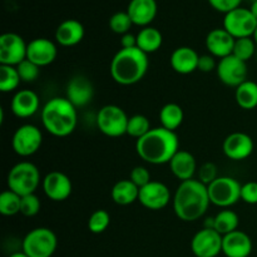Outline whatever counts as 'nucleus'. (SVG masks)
<instances>
[{
	"label": "nucleus",
	"mask_w": 257,
	"mask_h": 257,
	"mask_svg": "<svg viewBox=\"0 0 257 257\" xmlns=\"http://www.w3.org/2000/svg\"><path fill=\"white\" fill-rule=\"evenodd\" d=\"M172 205L176 216L183 222L200 220L211 205L207 186L196 178L183 181L173 195Z\"/></svg>",
	"instance_id": "obj_1"
},
{
	"label": "nucleus",
	"mask_w": 257,
	"mask_h": 257,
	"mask_svg": "<svg viewBox=\"0 0 257 257\" xmlns=\"http://www.w3.org/2000/svg\"><path fill=\"white\" fill-rule=\"evenodd\" d=\"M180 151V140L176 132L163 127L152 128L150 132L136 142V152L141 160L150 165L170 163L173 156Z\"/></svg>",
	"instance_id": "obj_2"
},
{
	"label": "nucleus",
	"mask_w": 257,
	"mask_h": 257,
	"mask_svg": "<svg viewBox=\"0 0 257 257\" xmlns=\"http://www.w3.org/2000/svg\"><path fill=\"white\" fill-rule=\"evenodd\" d=\"M42 124L48 133L58 138L72 135L77 128V108L65 97H54L42 108Z\"/></svg>",
	"instance_id": "obj_3"
},
{
	"label": "nucleus",
	"mask_w": 257,
	"mask_h": 257,
	"mask_svg": "<svg viewBox=\"0 0 257 257\" xmlns=\"http://www.w3.org/2000/svg\"><path fill=\"white\" fill-rule=\"evenodd\" d=\"M150 67L148 54L140 48H120L110 62V75L120 85H133L145 78Z\"/></svg>",
	"instance_id": "obj_4"
},
{
	"label": "nucleus",
	"mask_w": 257,
	"mask_h": 257,
	"mask_svg": "<svg viewBox=\"0 0 257 257\" xmlns=\"http://www.w3.org/2000/svg\"><path fill=\"white\" fill-rule=\"evenodd\" d=\"M40 180L42 178L37 166L29 161H22L13 166L8 173V190H12L22 197L32 195L39 187Z\"/></svg>",
	"instance_id": "obj_5"
},
{
	"label": "nucleus",
	"mask_w": 257,
	"mask_h": 257,
	"mask_svg": "<svg viewBox=\"0 0 257 257\" xmlns=\"http://www.w3.org/2000/svg\"><path fill=\"white\" fill-rule=\"evenodd\" d=\"M58 246L57 235L48 227H37L25 235L22 251L29 257H52Z\"/></svg>",
	"instance_id": "obj_6"
},
{
	"label": "nucleus",
	"mask_w": 257,
	"mask_h": 257,
	"mask_svg": "<svg viewBox=\"0 0 257 257\" xmlns=\"http://www.w3.org/2000/svg\"><path fill=\"white\" fill-rule=\"evenodd\" d=\"M130 117L123 108L115 104H107L97 113V127L104 136L110 138H118L127 135Z\"/></svg>",
	"instance_id": "obj_7"
},
{
	"label": "nucleus",
	"mask_w": 257,
	"mask_h": 257,
	"mask_svg": "<svg viewBox=\"0 0 257 257\" xmlns=\"http://www.w3.org/2000/svg\"><path fill=\"white\" fill-rule=\"evenodd\" d=\"M241 187L242 185L236 178L218 176L207 186L211 203L221 208L231 207L241 200Z\"/></svg>",
	"instance_id": "obj_8"
},
{
	"label": "nucleus",
	"mask_w": 257,
	"mask_h": 257,
	"mask_svg": "<svg viewBox=\"0 0 257 257\" xmlns=\"http://www.w3.org/2000/svg\"><path fill=\"white\" fill-rule=\"evenodd\" d=\"M43 145V133L34 124H23L13 135L12 146L20 157H30L40 150Z\"/></svg>",
	"instance_id": "obj_9"
},
{
	"label": "nucleus",
	"mask_w": 257,
	"mask_h": 257,
	"mask_svg": "<svg viewBox=\"0 0 257 257\" xmlns=\"http://www.w3.org/2000/svg\"><path fill=\"white\" fill-rule=\"evenodd\" d=\"M257 28V19L250 9L237 8L225 14L223 29L227 30L235 39L252 37Z\"/></svg>",
	"instance_id": "obj_10"
},
{
	"label": "nucleus",
	"mask_w": 257,
	"mask_h": 257,
	"mask_svg": "<svg viewBox=\"0 0 257 257\" xmlns=\"http://www.w3.org/2000/svg\"><path fill=\"white\" fill-rule=\"evenodd\" d=\"M247 63L232 54L218 60L216 68V74L220 82L233 88H237L247 80Z\"/></svg>",
	"instance_id": "obj_11"
},
{
	"label": "nucleus",
	"mask_w": 257,
	"mask_h": 257,
	"mask_svg": "<svg viewBox=\"0 0 257 257\" xmlns=\"http://www.w3.org/2000/svg\"><path fill=\"white\" fill-rule=\"evenodd\" d=\"M28 43L17 33H4L0 37V65L18 64L27 59Z\"/></svg>",
	"instance_id": "obj_12"
},
{
	"label": "nucleus",
	"mask_w": 257,
	"mask_h": 257,
	"mask_svg": "<svg viewBox=\"0 0 257 257\" xmlns=\"http://www.w3.org/2000/svg\"><path fill=\"white\" fill-rule=\"evenodd\" d=\"M222 237L213 228L203 227L191 240V251L196 257H217L222 252Z\"/></svg>",
	"instance_id": "obj_13"
},
{
	"label": "nucleus",
	"mask_w": 257,
	"mask_h": 257,
	"mask_svg": "<svg viewBox=\"0 0 257 257\" xmlns=\"http://www.w3.org/2000/svg\"><path fill=\"white\" fill-rule=\"evenodd\" d=\"M171 191L163 182L151 181L148 185L140 190L138 202L151 211H160L167 207L171 202Z\"/></svg>",
	"instance_id": "obj_14"
},
{
	"label": "nucleus",
	"mask_w": 257,
	"mask_h": 257,
	"mask_svg": "<svg viewBox=\"0 0 257 257\" xmlns=\"http://www.w3.org/2000/svg\"><path fill=\"white\" fill-rule=\"evenodd\" d=\"M42 187L45 196L54 202H63L72 195V180L60 171H52L42 180Z\"/></svg>",
	"instance_id": "obj_15"
},
{
	"label": "nucleus",
	"mask_w": 257,
	"mask_h": 257,
	"mask_svg": "<svg viewBox=\"0 0 257 257\" xmlns=\"http://www.w3.org/2000/svg\"><path fill=\"white\" fill-rule=\"evenodd\" d=\"M255 143L251 136L243 132H233L225 138L222 145L226 157L235 162L245 161L252 155Z\"/></svg>",
	"instance_id": "obj_16"
},
{
	"label": "nucleus",
	"mask_w": 257,
	"mask_h": 257,
	"mask_svg": "<svg viewBox=\"0 0 257 257\" xmlns=\"http://www.w3.org/2000/svg\"><path fill=\"white\" fill-rule=\"evenodd\" d=\"M58 55V48L54 42L48 38H35L28 43L27 59L38 67H47L52 64Z\"/></svg>",
	"instance_id": "obj_17"
},
{
	"label": "nucleus",
	"mask_w": 257,
	"mask_h": 257,
	"mask_svg": "<svg viewBox=\"0 0 257 257\" xmlns=\"http://www.w3.org/2000/svg\"><path fill=\"white\" fill-rule=\"evenodd\" d=\"M94 95L92 82L84 75H75L68 82L65 89V98L75 108H82L89 104Z\"/></svg>",
	"instance_id": "obj_18"
},
{
	"label": "nucleus",
	"mask_w": 257,
	"mask_h": 257,
	"mask_svg": "<svg viewBox=\"0 0 257 257\" xmlns=\"http://www.w3.org/2000/svg\"><path fill=\"white\" fill-rule=\"evenodd\" d=\"M235 38L223 28H216L211 30L205 40L206 49L212 57L222 59L232 54L235 47Z\"/></svg>",
	"instance_id": "obj_19"
},
{
	"label": "nucleus",
	"mask_w": 257,
	"mask_h": 257,
	"mask_svg": "<svg viewBox=\"0 0 257 257\" xmlns=\"http://www.w3.org/2000/svg\"><path fill=\"white\" fill-rule=\"evenodd\" d=\"M39 95L30 89H20L13 95L10 109L18 118H30L39 110Z\"/></svg>",
	"instance_id": "obj_20"
},
{
	"label": "nucleus",
	"mask_w": 257,
	"mask_h": 257,
	"mask_svg": "<svg viewBox=\"0 0 257 257\" xmlns=\"http://www.w3.org/2000/svg\"><path fill=\"white\" fill-rule=\"evenodd\" d=\"M252 248L251 237L241 230L233 231L222 237V253L226 257H248Z\"/></svg>",
	"instance_id": "obj_21"
},
{
	"label": "nucleus",
	"mask_w": 257,
	"mask_h": 257,
	"mask_svg": "<svg viewBox=\"0 0 257 257\" xmlns=\"http://www.w3.org/2000/svg\"><path fill=\"white\" fill-rule=\"evenodd\" d=\"M200 54L191 47H178L172 52L170 64L176 73L182 75L191 74L198 69Z\"/></svg>",
	"instance_id": "obj_22"
},
{
	"label": "nucleus",
	"mask_w": 257,
	"mask_h": 257,
	"mask_svg": "<svg viewBox=\"0 0 257 257\" xmlns=\"http://www.w3.org/2000/svg\"><path fill=\"white\" fill-rule=\"evenodd\" d=\"M170 170L172 175L181 182L195 178L197 173V162L195 156L185 150H180L170 161Z\"/></svg>",
	"instance_id": "obj_23"
},
{
	"label": "nucleus",
	"mask_w": 257,
	"mask_h": 257,
	"mask_svg": "<svg viewBox=\"0 0 257 257\" xmlns=\"http://www.w3.org/2000/svg\"><path fill=\"white\" fill-rule=\"evenodd\" d=\"M158 7L156 0H131L127 13L133 24L138 27H150L157 15Z\"/></svg>",
	"instance_id": "obj_24"
},
{
	"label": "nucleus",
	"mask_w": 257,
	"mask_h": 257,
	"mask_svg": "<svg viewBox=\"0 0 257 257\" xmlns=\"http://www.w3.org/2000/svg\"><path fill=\"white\" fill-rule=\"evenodd\" d=\"M85 35V29L79 20L67 19L58 25L55 30V42L65 48L79 44Z\"/></svg>",
	"instance_id": "obj_25"
},
{
	"label": "nucleus",
	"mask_w": 257,
	"mask_h": 257,
	"mask_svg": "<svg viewBox=\"0 0 257 257\" xmlns=\"http://www.w3.org/2000/svg\"><path fill=\"white\" fill-rule=\"evenodd\" d=\"M110 197L113 202L119 206H128L138 201L140 197V188L128 178V180H120L114 183L110 190Z\"/></svg>",
	"instance_id": "obj_26"
},
{
	"label": "nucleus",
	"mask_w": 257,
	"mask_h": 257,
	"mask_svg": "<svg viewBox=\"0 0 257 257\" xmlns=\"http://www.w3.org/2000/svg\"><path fill=\"white\" fill-rule=\"evenodd\" d=\"M163 35L157 28L146 27L138 32L137 48H140L146 54H152L158 52L162 47Z\"/></svg>",
	"instance_id": "obj_27"
},
{
	"label": "nucleus",
	"mask_w": 257,
	"mask_h": 257,
	"mask_svg": "<svg viewBox=\"0 0 257 257\" xmlns=\"http://www.w3.org/2000/svg\"><path fill=\"white\" fill-rule=\"evenodd\" d=\"M185 119V113L182 107L177 103H167L160 110L161 127L176 132Z\"/></svg>",
	"instance_id": "obj_28"
},
{
	"label": "nucleus",
	"mask_w": 257,
	"mask_h": 257,
	"mask_svg": "<svg viewBox=\"0 0 257 257\" xmlns=\"http://www.w3.org/2000/svg\"><path fill=\"white\" fill-rule=\"evenodd\" d=\"M236 103L245 110H252L257 107V83L246 80L235 90Z\"/></svg>",
	"instance_id": "obj_29"
},
{
	"label": "nucleus",
	"mask_w": 257,
	"mask_h": 257,
	"mask_svg": "<svg viewBox=\"0 0 257 257\" xmlns=\"http://www.w3.org/2000/svg\"><path fill=\"white\" fill-rule=\"evenodd\" d=\"M238 223H240V218L237 213L228 208H223L213 217V230L217 231L220 235L225 236L238 230Z\"/></svg>",
	"instance_id": "obj_30"
},
{
	"label": "nucleus",
	"mask_w": 257,
	"mask_h": 257,
	"mask_svg": "<svg viewBox=\"0 0 257 257\" xmlns=\"http://www.w3.org/2000/svg\"><path fill=\"white\" fill-rule=\"evenodd\" d=\"M22 83L17 67L13 65H0V92H15Z\"/></svg>",
	"instance_id": "obj_31"
},
{
	"label": "nucleus",
	"mask_w": 257,
	"mask_h": 257,
	"mask_svg": "<svg viewBox=\"0 0 257 257\" xmlns=\"http://www.w3.org/2000/svg\"><path fill=\"white\" fill-rule=\"evenodd\" d=\"M20 206H22V196L13 192L12 190L3 191L0 195V213L7 217L20 213Z\"/></svg>",
	"instance_id": "obj_32"
},
{
	"label": "nucleus",
	"mask_w": 257,
	"mask_h": 257,
	"mask_svg": "<svg viewBox=\"0 0 257 257\" xmlns=\"http://www.w3.org/2000/svg\"><path fill=\"white\" fill-rule=\"evenodd\" d=\"M152 130L151 127V122L146 115L143 114H135L130 117L128 120V128H127V135L131 137L140 140L143 136L147 135L150 131Z\"/></svg>",
	"instance_id": "obj_33"
},
{
	"label": "nucleus",
	"mask_w": 257,
	"mask_h": 257,
	"mask_svg": "<svg viewBox=\"0 0 257 257\" xmlns=\"http://www.w3.org/2000/svg\"><path fill=\"white\" fill-rule=\"evenodd\" d=\"M256 48L257 45L255 40L252 39V37L240 38V39L235 40V47H233L232 55H235L236 58L247 63L256 54Z\"/></svg>",
	"instance_id": "obj_34"
},
{
	"label": "nucleus",
	"mask_w": 257,
	"mask_h": 257,
	"mask_svg": "<svg viewBox=\"0 0 257 257\" xmlns=\"http://www.w3.org/2000/svg\"><path fill=\"white\" fill-rule=\"evenodd\" d=\"M110 225V215L105 210H97L88 218V230L92 233H103Z\"/></svg>",
	"instance_id": "obj_35"
},
{
	"label": "nucleus",
	"mask_w": 257,
	"mask_h": 257,
	"mask_svg": "<svg viewBox=\"0 0 257 257\" xmlns=\"http://www.w3.org/2000/svg\"><path fill=\"white\" fill-rule=\"evenodd\" d=\"M133 22L127 12H117L110 17L109 28L113 33L119 35H124L130 33Z\"/></svg>",
	"instance_id": "obj_36"
},
{
	"label": "nucleus",
	"mask_w": 257,
	"mask_h": 257,
	"mask_svg": "<svg viewBox=\"0 0 257 257\" xmlns=\"http://www.w3.org/2000/svg\"><path fill=\"white\" fill-rule=\"evenodd\" d=\"M17 69L18 73H19L22 82L25 83L34 82V80L38 79V77H39L40 74V67H38L37 64L30 62L29 59L23 60L20 64L17 65Z\"/></svg>",
	"instance_id": "obj_37"
},
{
	"label": "nucleus",
	"mask_w": 257,
	"mask_h": 257,
	"mask_svg": "<svg viewBox=\"0 0 257 257\" xmlns=\"http://www.w3.org/2000/svg\"><path fill=\"white\" fill-rule=\"evenodd\" d=\"M40 207H42V202H40L39 197L35 193L23 196L22 197L20 213L24 215L25 217H33V216L38 215L40 211Z\"/></svg>",
	"instance_id": "obj_38"
},
{
	"label": "nucleus",
	"mask_w": 257,
	"mask_h": 257,
	"mask_svg": "<svg viewBox=\"0 0 257 257\" xmlns=\"http://www.w3.org/2000/svg\"><path fill=\"white\" fill-rule=\"evenodd\" d=\"M130 180L141 190V188L145 187L146 185H148V183L152 181V178H151V172L147 168L143 167V166H136V167L131 171Z\"/></svg>",
	"instance_id": "obj_39"
},
{
	"label": "nucleus",
	"mask_w": 257,
	"mask_h": 257,
	"mask_svg": "<svg viewBox=\"0 0 257 257\" xmlns=\"http://www.w3.org/2000/svg\"><path fill=\"white\" fill-rule=\"evenodd\" d=\"M197 176L198 181H201V182L205 183L206 186H208L218 177L217 167H216L215 163L212 162L203 163V165L197 170Z\"/></svg>",
	"instance_id": "obj_40"
},
{
	"label": "nucleus",
	"mask_w": 257,
	"mask_h": 257,
	"mask_svg": "<svg viewBox=\"0 0 257 257\" xmlns=\"http://www.w3.org/2000/svg\"><path fill=\"white\" fill-rule=\"evenodd\" d=\"M241 201L247 205H257V182L250 181L241 187Z\"/></svg>",
	"instance_id": "obj_41"
},
{
	"label": "nucleus",
	"mask_w": 257,
	"mask_h": 257,
	"mask_svg": "<svg viewBox=\"0 0 257 257\" xmlns=\"http://www.w3.org/2000/svg\"><path fill=\"white\" fill-rule=\"evenodd\" d=\"M241 2L242 0H208V3H210L213 9L223 13V14H227V13L240 8Z\"/></svg>",
	"instance_id": "obj_42"
},
{
	"label": "nucleus",
	"mask_w": 257,
	"mask_h": 257,
	"mask_svg": "<svg viewBox=\"0 0 257 257\" xmlns=\"http://www.w3.org/2000/svg\"><path fill=\"white\" fill-rule=\"evenodd\" d=\"M217 63L216 58L212 57L211 54H203L200 55V60H198V69L203 73H210L212 70H216L217 68Z\"/></svg>",
	"instance_id": "obj_43"
},
{
	"label": "nucleus",
	"mask_w": 257,
	"mask_h": 257,
	"mask_svg": "<svg viewBox=\"0 0 257 257\" xmlns=\"http://www.w3.org/2000/svg\"><path fill=\"white\" fill-rule=\"evenodd\" d=\"M136 47H137V35L132 34V33L120 35V48H123V49H130V48Z\"/></svg>",
	"instance_id": "obj_44"
},
{
	"label": "nucleus",
	"mask_w": 257,
	"mask_h": 257,
	"mask_svg": "<svg viewBox=\"0 0 257 257\" xmlns=\"http://www.w3.org/2000/svg\"><path fill=\"white\" fill-rule=\"evenodd\" d=\"M250 10H251V13H252V14H253V17H255L256 19H257V0H255V2H252Z\"/></svg>",
	"instance_id": "obj_45"
},
{
	"label": "nucleus",
	"mask_w": 257,
	"mask_h": 257,
	"mask_svg": "<svg viewBox=\"0 0 257 257\" xmlns=\"http://www.w3.org/2000/svg\"><path fill=\"white\" fill-rule=\"evenodd\" d=\"M9 257H29V256L25 255V253L23 252V251H18V252H13Z\"/></svg>",
	"instance_id": "obj_46"
},
{
	"label": "nucleus",
	"mask_w": 257,
	"mask_h": 257,
	"mask_svg": "<svg viewBox=\"0 0 257 257\" xmlns=\"http://www.w3.org/2000/svg\"><path fill=\"white\" fill-rule=\"evenodd\" d=\"M252 39L255 40V43H256V45H257V28H256L255 33H253V35H252Z\"/></svg>",
	"instance_id": "obj_47"
}]
</instances>
